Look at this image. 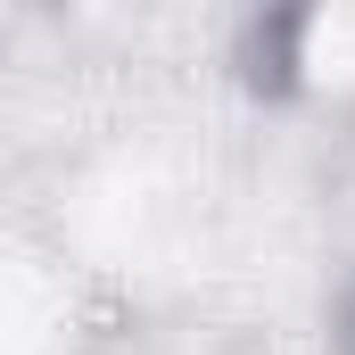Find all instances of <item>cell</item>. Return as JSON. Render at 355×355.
<instances>
[{
    "instance_id": "6da1fadb",
    "label": "cell",
    "mask_w": 355,
    "mask_h": 355,
    "mask_svg": "<svg viewBox=\"0 0 355 355\" xmlns=\"http://www.w3.org/2000/svg\"><path fill=\"white\" fill-rule=\"evenodd\" d=\"M331 355H355V248L339 265V289H331Z\"/></svg>"
}]
</instances>
